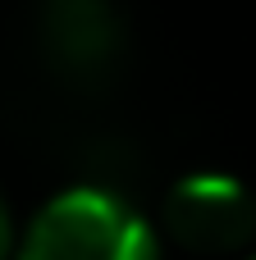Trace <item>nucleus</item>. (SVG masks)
Returning <instances> with one entry per match:
<instances>
[{
	"label": "nucleus",
	"instance_id": "f257e3e1",
	"mask_svg": "<svg viewBox=\"0 0 256 260\" xmlns=\"http://www.w3.org/2000/svg\"><path fill=\"white\" fill-rule=\"evenodd\" d=\"M18 260H160V233L110 187H64L27 219Z\"/></svg>",
	"mask_w": 256,
	"mask_h": 260
},
{
	"label": "nucleus",
	"instance_id": "f03ea898",
	"mask_svg": "<svg viewBox=\"0 0 256 260\" xmlns=\"http://www.w3.org/2000/svg\"><path fill=\"white\" fill-rule=\"evenodd\" d=\"M165 233L192 256H234L256 238V197L234 174L197 169L169 187Z\"/></svg>",
	"mask_w": 256,
	"mask_h": 260
},
{
	"label": "nucleus",
	"instance_id": "7ed1b4c3",
	"mask_svg": "<svg viewBox=\"0 0 256 260\" xmlns=\"http://www.w3.org/2000/svg\"><path fill=\"white\" fill-rule=\"evenodd\" d=\"M41 37L64 69L101 73L124 46V18L115 0H46Z\"/></svg>",
	"mask_w": 256,
	"mask_h": 260
},
{
	"label": "nucleus",
	"instance_id": "20e7f679",
	"mask_svg": "<svg viewBox=\"0 0 256 260\" xmlns=\"http://www.w3.org/2000/svg\"><path fill=\"white\" fill-rule=\"evenodd\" d=\"M18 251V238H14V219H9V206L0 197V260H9Z\"/></svg>",
	"mask_w": 256,
	"mask_h": 260
},
{
	"label": "nucleus",
	"instance_id": "39448f33",
	"mask_svg": "<svg viewBox=\"0 0 256 260\" xmlns=\"http://www.w3.org/2000/svg\"><path fill=\"white\" fill-rule=\"evenodd\" d=\"M247 260H256V251H252V256H247Z\"/></svg>",
	"mask_w": 256,
	"mask_h": 260
}]
</instances>
